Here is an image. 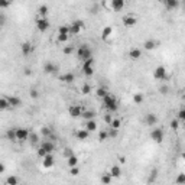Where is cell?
<instances>
[{
	"instance_id": "7dc6e473",
	"label": "cell",
	"mask_w": 185,
	"mask_h": 185,
	"mask_svg": "<svg viewBox=\"0 0 185 185\" xmlns=\"http://www.w3.org/2000/svg\"><path fill=\"white\" fill-rule=\"evenodd\" d=\"M72 155H74V152H72V149H70V147H65L64 149V156L68 159V158H71Z\"/></svg>"
},
{
	"instance_id": "f35d334b",
	"label": "cell",
	"mask_w": 185,
	"mask_h": 185,
	"mask_svg": "<svg viewBox=\"0 0 185 185\" xmlns=\"http://www.w3.org/2000/svg\"><path fill=\"white\" fill-rule=\"evenodd\" d=\"M158 178V169H152V172H151V175H149V179H147V182L149 184H152V182H155V179Z\"/></svg>"
},
{
	"instance_id": "db71d44e",
	"label": "cell",
	"mask_w": 185,
	"mask_h": 185,
	"mask_svg": "<svg viewBox=\"0 0 185 185\" xmlns=\"http://www.w3.org/2000/svg\"><path fill=\"white\" fill-rule=\"evenodd\" d=\"M109 136H110V138H116V136H117V130H116V129H111V127H110Z\"/></svg>"
},
{
	"instance_id": "4316f807",
	"label": "cell",
	"mask_w": 185,
	"mask_h": 185,
	"mask_svg": "<svg viewBox=\"0 0 185 185\" xmlns=\"http://www.w3.org/2000/svg\"><path fill=\"white\" fill-rule=\"evenodd\" d=\"M66 165H68V168L78 166V158H77L75 155H72L71 158H68V159H66Z\"/></svg>"
},
{
	"instance_id": "3957f363",
	"label": "cell",
	"mask_w": 185,
	"mask_h": 185,
	"mask_svg": "<svg viewBox=\"0 0 185 185\" xmlns=\"http://www.w3.org/2000/svg\"><path fill=\"white\" fill-rule=\"evenodd\" d=\"M82 72L87 77H91L94 74V58H90V59L82 62Z\"/></svg>"
},
{
	"instance_id": "74e56055",
	"label": "cell",
	"mask_w": 185,
	"mask_h": 185,
	"mask_svg": "<svg viewBox=\"0 0 185 185\" xmlns=\"http://www.w3.org/2000/svg\"><path fill=\"white\" fill-rule=\"evenodd\" d=\"M110 136H109V132L107 130H101V132L99 133V140L100 142H104V140H107Z\"/></svg>"
},
{
	"instance_id": "83f0119b",
	"label": "cell",
	"mask_w": 185,
	"mask_h": 185,
	"mask_svg": "<svg viewBox=\"0 0 185 185\" xmlns=\"http://www.w3.org/2000/svg\"><path fill=\"white\" fill-rule=\"evenodd\" d=\"M111 179H113V176L110 175V172H104V174L101 175V182L104 185H110L111 184Z\"/></svg>"
},
{
	"instance_id": "ab89813d",
	"label": "cell",
	"mask_w": 185,
	"mask_h": 185,
	"mask_svg": "<svg viewBox=\"0 0 185 185\" xmlns=\"http://www.w3.org/2000/svg\"><path fill=\"white\" fill-rule=\"evenodd\" d=\"M74 51H75L74 45H68V46H64V49H62V52L65 54V55H71Z\"/></svg>"
},
{
	"instance_id": "5bb4252c",
	"label": "cell",
	"mask_w": 185,
	"mask_h": 185,
	"mask_svg": "<svg viewBox=\"0 0 185 185\" xmlns=\"http://www.w3.org/2000/svg\"><path fill=\"white\" fill-rule=\"evenodd\" d=\"M58 70H59V68H58V65L52 64V62H46V64H45V66H43V71L46 72V74H55Z\"/></svg>"
},
{
	"instance_id": "7402d4cb",
	"label": "cell",
	"mask_w": 185,
	"mask_h": 185,
	"mask_svg": "<svg viewBox=\"0 0 185 185\" xmlns=\"http://www.w3.org/2000/svg\"><path fill=\"white\" fill-rule=\"evenodd\" d=\"M7 100H9V103H10V107H19L22 104L20 99L16 97V95H10V97H7Z\"/></svg>"
},
{
	"instance_id": "7bdbcfd3",
	"label": "cell",
	"mask_w": 185,
	"mask_h": 185,
	"mask_svg": "<svg viewBox=\"0 0 185 185\" xmlns=\"http://www.w3.org/2000/svg\"><path fill=\"white\" fill-rule=\"evenodd\" d=\"M81 93H82L84 95L90 94V93H91V87H90V84H84V86L81 87Z\"/></svg>"
},
{
	"instance_id": "f6af8a7d",
	"label": "cell",
	"mask_w": 185,
	"mask_h": 185,
	"mask_svg": "<svg viewBox=\"0 0 185 185\" xmlns=\"http://www.w3.org/2000/svg\"><path fill=\"white\" fill-rule=\"evenodd\" d=\"M78 174H80V168H78V166L70 168V175H71V176H77Z\"/></svg>"
},
{
	"instance_id": "b9f144b4",
	"label": "cell",
	"mask_w": 185,
	"mask_h": 185,
	"mask_svg": "<svg viewBox=\"0 0 185 185\" xmlns=\"http://www.w3.org/2000/svg\"><path fill=\"white\" fill-rule=\"evenodd\" d=\"M120 126H122V122H120L119 119H113V122L110 123V127H111V129H116V130H117Z\"/></svg>"
},
{
	"instance_id": "d590c367",
	"label": "cell",
	"mask_w": 185,
	"mask_h": 185,
	"mask_svg": "<svg viewBox=\"0 0 185 185\" xmlns=\"http://www.w3.org/2000/svg\"><path fill=\"white\" fill-rule=\"evenodd\" d=\"M41 133H42V136H45L46 139H49L51 136H52V132H51V129L46 127V126H43V127L41 129Z\"/></svg>"
},
{
	"instance_id": "e0dca14e",
	"label": "cell",
	"mask_w": 185,
	"mask_h": 185,
	"mask_svg": "<svg viewBox=\"0 0 185 185\" xmlns=\"http://www.w3.org/2000/svg\"><path fill=\"white\" fill-rule=\"evenodd\" d=\"M32 43L30 42H22V45H20V51H22V54L23 55H29V54L32 52Z\"/></svg>"
},
{
	"instance_id": "8d00e7d4",
	"label": "cell",
	"mask_w": 185,
	"mask_h": 185,
	"mask_svg": "<svg viewBox=\"0 0 185 185\" xmlns=\"http://www.w3.org/2000/svg\"><path fill=\"white\" fill-rule=\"evenodd\" d=\"M142 101H143V94L136 93V94L133 95V103H135V104H142Z\"/></svg>"
},
{
	"instance_id": "836d02e7",
	"label": "cell",
	"mask_w": 185,
	"mask_h": 185,
	"mask_svg": "<svg viewBox=\"0 0 185 185\" xmlns=\"http://www.w3.org/2000/svg\"><path fill=\"white\" fill-rule=\"evenodd\" d=\"M18 184H19V179H18L14 175L7 176V179H6V185H18Z\"/></svg>"
},
{
	"instance_id": "4dcf8cb0",
	"label": "cell",
	"mask_w": 185,
	"mask_h": 185,
	"mask_svg": "<svg viewBox=\"0 0 185 185\" xmlns=\"http://www.w3.org/2000/svg\"><path fill=\"white\" fill-rule=\"evenodd\" d=\"M175 184L176 185H185V174L184 172H179L175 178Z\"/></svg>"
},
{
	"instance_id": "f5cc1de1",
	"label": "cell",
	"mask_w": 185,
	"mask_h": 185,
	"mask_svg": "<svg viewBox=\"0 0 185 185\" xmlns=\"http://www.w3.org/2000/svg\"><path fill=\"white\" fill-rule=\"evenodd\" d=\"M113 119L114 117H111V114H104V122L109 124V126H110V123L113 122Z\"/></svg>"
},
{
	"instance_id": "60d3db41",
	"label": "cell",
	"mask_w": 185,
	"mask_h": 185,
	"mask_svg": "<svg viewBox=\"0 0 185 185\" xmlns=\"http://www.w3.org/2000/svg\"><path fill=\"white\" fill-rule=\"evenodd\" d=\"M169 127H171L172 130H178V129H179V120H178V119L171 120V123H169Z\"/></svg>"
},
{
	"instance_id": "1f68e13d",
	"label": "cell",
	"mask_w": 185,
	"mask_h": 185,
	"mask_svg": "<svg viewBox=\"0 0 185 185\" xmlns=\"http://www.w3.org/2000/svg\"><path fill=\"white\" fill-rule=\"evenodd\" d=\"M9 107H10V103H9V100H7V97H2L0 99V109L6 110V109H9Z\"/></svg>"
},
{
	"instance_id": "9f6ffc18",
	"label": "cell",
	"mask_w": 185,
	"mask_h": 185,
	"mask_svg": "<svg viewBox=\"0 0 185 185\" xmlns=\"http://www.w3.org/2000/svg\"><path fill=\"white\" fill-rule=\"evenodd\" d=\"M6 171V166H5V163L3 162H0V174H3V172Z\"/></svg>"
},
{
	"instance_id": "603a6c76",
	"label": "cell",
	"mask_w": 185,
	"mask_h": 185,
	"mask_svg": "<svg viewBox=\"0 0 185 185\" xmlns=\"http://www.w3.org/2000/svg\"><path fill=\"white\" fill-rule=\"evenodd\" d=\"M163 3H165L166 9H169V10H174L179 6V2H178V0H165Z\"/></svg>"
},
{
	"instance_id": "277c9868",
	"label": "cell",
	"mask_w": 185,
	"mask_h": 185,
	"mask_svg": "<svg viewBox=\"0 0 185 185\" xmlns=\"http://www.w3.org/2000/svg\"><path fill=\"white\" fill-rule=\"evenodd\" d=\"M163 136H165V133H163V130H162L161 127H155L152 132H151V139H152L155 143H162Z\"/></svg>"
},
{
	"instance_id": "680465c9",
	"label": "cell",
	"mask_w": 185,
	"mask_h": 185,
	"mask_svg": "<svg viewBox=\"0 0 185 185\" xmlns=\"http://www.w3.org/2000/svg\"><path fill=\"white\" fill-rule=\"evenodd\" d=\"M119 161L122 162V163H126V158H124V156H120V158H119Z\"/></svg>"
},
{
	"instance_id": "8992f818",
	"label": "cell",
	"mask_w": 185,
	"mask_h": 185,
	"mask_svg": "<svg viewBox=\"0 0 185 185\" xmlns=\"http://www.w3.org/2000/svg\"><path fill=\"white\" fill-rule=\"evenodd\" d=\"M153 78H155V80H159V81L165 80L166 78V68L165 66L163 65L156 66V68L153 70Z\"/></svg>"
},
{
	"instance_id": "d6986e66",
	"label": "cell",
	"mask_w": 185,
	"mask_h": 185,
	"mask_svg": "<svg viewBox=\"0 0 185 185\" xmlns=\"http://www.w3.org/2000/svg\"><path fill=\"white\" fill-rule=\"evenodd\" d=\"M158 42H155L153 39H147V41H145V43H143V49H146V51H153L155 48H156Z\"/></svg>"
},
{
	"instance_id": "7a4b0ae2",
	"label": "cell",
	"mask_w": 185,
	"mask_h": 185,
	"mask_svg": "<svg viewBox=\"0 0 185 185\" xmlns=\"http://www.w3.org/2000/svg\"><path fill=\"white\" fill-rule=\"evenodd\" d=\"M103 106L109 111H117V109H119V103H117L116 97H113V95H110V94L103 99Z\"/></svg>"
},
{
	"instance_id": "9c48e42d",
	"label": "cell",
	"mask_w": 185,
	"mask_h": 185,
	"mask_svg": "<svg viewBox=\"0 0 185 185\" xmlns=\"http://www.w3.org/2000/svg\"><path fill=\"white\" fill-rule=\"evenodd\" d=\"M70 28H71V35H78L84 28V23H82V20H74L70 25Z\"/></svg>"
},
{
	"instance_id": "91938a15",
	"label": "cell",
	"mask_w": 185,
	"mask_h": 185,
	"mask_svg": "<svg viewBox=\"0 0 185 185\" xmlns=\"http://www.w3.org/2000/svg\"><path fill=\"white\" fill-rule=\"evenodd\" d=\"M181 158H182V159H184V161H185V152H182V153H181Z\"/></svg>"
},
{
	"instance_id": "9a60e30c",
	"label": "cell",
	"mask_w": 185,
	"mask_h": 185,
	"mask_svg": "<svg viewBox=\"0 0 185 185\" xmlns=\"http://www.w3.org/2000/svg\"><path fill=\"white\" fill-rule=\"evenodd\" d=\"M124 0H111V10H114V12H119V10H122L124 7Z\"/></svg>"
},
{
	"instance_id": "e575fe53",
	"label": "cell",
	"mask_w": 185,
	"mask_h": 185,
	"mask_svg": "<svg viewBox=\"0 0 185 185\" xmlns=\"http://www.w3.org/2000/svg\"><path fill=\"white\" fill-rule=\"evenodd\" d=\"M6 136H7L9 140H18V139H16V129H9L7 133H6Z\"/></svg>"
},
{
	"instance_id": "f907efd6",
	"label": "cell",
	"mask_w": 185,
	"mask_h": 185,
	"mask_svg": "<svg viewBox=\"0 0 185 185\" xmlns=\"http://www.w3.org/2000/svg\"><path fill=\"white\" fill-rule=\"evenodd\" d=\"M46 155H48V152H46V151H45V149H43L42 146L39 147V149H38V156H41V158H45V156H46Z\"/></svg>"
},
{
	"instance_id": "4fadbf2b",
	"label": "cell",
	"mask_w": 185,
	"mask_h": 185,
	"mask_svg": "<svg viewBox=\"0 0 185 185\" xmlns=\"http://www.w3.org/2000/svg\"><path fill=\"white\" fill-rule=\"evenodd\" d=\"M145 122H146V124L147 126H155V124L158 123V116L155 113H149V114H146V117H145Z\"/></svg>"
},
{
	"instance_id": "c3c4849f",
	"label": "cell",
	"mask_w": 185,
	"mask_h": 185,
	"mask_svg": "<svg viewBox=\"0 0 185 185\" xmlns=\"http://www.w3.org/2000/svg\"><path fill=\"white\" fill-rule=\"evenodd\" d=\"M159 93L163 94V95H166L168 93H169V87H168V86H161V87H159Z\"/></svg>"
},
{
	"instance_id": "cb8c5ba5",
	"label": "cell",
	"mask_w": 185,
	"mask_h": 185,
	"mask_svg": "<svg viewBox=\"0 0 185 185\" xmlns=\"http://www.w3.org/2000/svg\"><path fill=\"white\" fill-rule=\"evenodd\" d=\"M94 117H95V113L93 111V110H84V113H82V116H81V119H86L87 122L94 120Z\"/></svg>"
},
{
	"instance_id": "44dd1931",
	"label": "cell",
	"mask_w": 185,
	"mask_h": 185,
	"mask_svg": "<svg viewBox=\"0 0 185 185\" xmlns=\"http://www.w3.org/2000/svg\"><path fill=\"white\" fill-rule=\"evenodd\" d=\"M58 35H70L71 36V28L70 25H61L58 28Z\"/></svg>"
},
{
	"instance_id": "d6a6232c",
	"label": "cell",
	"mask_w": 185,
	"mask_h": 185,
	"mask_svg": "<svg viewBox=\"0 0 185 185\" xmlns=\"http://www.w3.org/2000/svg\"><path fill=\"white\" fill-rule=\"evenodd\" d=\"M48 6L46 5H42L41 7L38 9V12H39V18H46L48 16Z\"/></svg>"
},
{
	"instance_id": "7c38bea8",
	"label": "cell",
	"mask_w": 185,
	"mask_h": 185,
	"mask_svg": "<svg viewBox=\"0 0 185 185\" xmlns=\"http://www.w3.org/2000/svg\"><path fill=\"white\" fill-rule=\"evenodd\" d=\"M54 163H55V159H54L52 153H48L46 156L43 158V162H42L43 168H46V169H48V168H52Z\"/></svg>"
},
{
	"instance_id": "ac0fdd59",
	"label": "cell",
	"mask_w": 185,
	"mask_h": 185,
	"mask_svg": "<svg viewBox=\"0 0 185 185\" xmlns=\"http://www.w3.org/2000/svg\"><path fill=\"white\" fill-rule=\"evenodd\" d=\"M41 146H42L48 153H52L54 151H55V145H54L52 140H45V142H43L42 145H41Z\"/></svg>"
},
{
	"instance_id": "6da1fadb",
	"label": "cell",
	"mask_w": 185,
	"mask_h": 185,
	"mask_svg": "<svg viewBox=\"0 0 185 185\" xmlns=\"http://www.w3.org/2000/svg\"><path fill=\"white\" fill-rule=\"evenodd\" d=\"M77 57H78V59L80 61H87V59H90V58H93V54H91V49L88 48V45H81V46H78V49H77Z\"/></svg>"
},
{
	"instance_id": "5b68a950",
	"label": "cell",
	"mask_w": 185,
	"mask_h": 185,
	"mask_svg": "<svg viewBox=\"0 0 185 185\" xmlns=\"http://www.w3.org/2000/svg\"><path fill=\"white\" fill-rule=\"evenodd\" d=\"M68 113H70V116H71L72 119H78V117H81V116H82L84 110H82V107H81L80 104H74V106H70Z\"/></svg>"
},
{
	"instance_id": "ee69618b",
	"label": "cell",
	"mask_w": 185,
	"mask_h": 185,
	"mask_svg": "<svg viewBox=\"0 0 185 185\" xmlns=\"http://www.w3.org/2000/svg\"><path fill=\"white\" fill-rule=\"evenodd\" d=\"M68 39H70V35H58L57 36V41L59 43H65Z\"/></svg>"
},
{
	"instance_id": "8fae6325",
	"label": "cell",
	"mask_w": 185,
	"mask_h": 185,
	"mask_svg": "<svg viewBox=\"0 0 185 185\" xmlns=\"http://www.w3.org/2000/svg\"><path fill=\"white\" fill-rule=\"evenodd\" d=\"M129 58L133 59V61H138L142 58V49H139V48H132L130 51H129Z\"/></svg>"
},
{
	"instance_id": "6f0895ef",
	"label": "cell",
	"mask_w": 185,
	"mask_h": 185,
	"mask_svg": "<svg viewBox=\"0 0 185 185\" xmlns=\"http://www.w3.org/2000/svg\"><path fill=\"white\" fill-rule=\"evenodd\" d=\"M25 75H30L32 74V71H30V68H25Z\"/></svg>"
},
{
	"instance_id": "94428289",
	"label": "cell",
	"mask_w": 185,
	"mask_h": 185,
	"mask_svg": "<svg viewBox=\"0 0 185 185\" xmlns=\"http://www.w3.org/2000/svg\"><path fill=\"white\" fill-rule=\"evenodd\" d=\"M182 9H184V12H185V2L182 3Z\"/></svg>"
},
{
	"instance_id": "2e32d148",
	"label": "cell",
	"mask_w": 185,
	"mask_h": 185,
	"mask_svg": "<svg viewBox=\"0 0 185 185\" xmlns=\"http://www.w3.org/2000/svg\"><path fill=\"white\" fill-rule=\"evenodd\" d=\"M74 80H75V75H74L72 72H66V74H64V75L59 77V81H62V82H66V84H71V82H74Z\"/></svg>"
},
{
	"instance_id": "11a10c76",
	"label": "cell",
	"mask_w": 185,
	"mask_h": 185,
	"mask_svg": "<svg viewBox=\"0 0 185 185\" xmlns=\"http://www.w3.org/2000/svg\"><path fill=\"white\" fill-rule=\"evenodd\" d=\"M7 6H10V2H0V7H2V9H5Z\"/></svg>"
},
{
	"instance_id": "f546056e",
	"label": "cell",
	"mask_w": 185,
	"mask_h": 185,
	"mask_svg": "<svg viewBox=\"0 0 185 185\" xmlns=\"http://www.w3.org/2000/svg\"><path fill=\"white\" fill-rule=\"evenodd\" d=\"M86 130H88V132H94V130H97V123H95V120H90V122H87L86 123Z\"/></svg>"
},
{
	"instance_id": "484cf974",
	"label": "cell",
	"mask_w": 185,
	"mask_h": 185,
	"mask_svg": "<svg viewBox=\"0 0 185 185\" xmlns=\"http://www.w3.org/2000/svg\"><path fill=\"white\" fill-rule=\"evenodd\" d=\"M111 33H113V28H111V26H106V28L101 30V39H103V41L107 39Z\"/></svg>"
},
{
	"instance_id": "bcb514c9",
	"label": "cell",
	"mask_w": 185,
	"mask_h": 185,
	"mask_svg": "<svg viewBox=\"0 0 185 185\" xmlns=\"http://www.w3.org/2000/svg\"><path fill=\"white\" fill-rule=\"evenodd\" d=\"M176 116H178V120H179V122H184V123H185V109L179 110Z\"/></svg>"
},
{
	"instance_id": "816d5d0a",
	"label": "cell",
	"mask_w": 185,
	"mask_h": 185,
	"mask_svg": "<svg viewBox=\"0 0 185 185\" xmlns=\"http://www.w3.org/2000/svg\"><path fill=\"white\" fill-rule=\"evenodd\" d=\"M29 139H30V142H32V143H36L39 140V136L36 135V133H32V135L29 136Z\"/></svg>"
},
{
	"instance_id": "ffe728a7",
	"label": "cell",
	"mask_w": 185,
	"mask_h": 185,
	"mask_svg": "<svg viewBox=\"0 0 185 185\" xmlns=\"http://www.w3.org/2000/svg\"><path fill=\"white\" fill-rule=\"evenodd\" d=\"M110 175L113 176V178H119L122 175V168L119 165H113L110 168Z\"/></svg>"
},
{
	"instance_id": "30bf717a",
	"label": "cell",
	"mask_w": 185,
	"mask_h": 185,
	"mask_svg": "<svg viewBox=\"0 0 185 185\" xmlns=\"http://www.w3.org/2000/svg\"><path fill=\"white\" fill-rule=\"evenodd\" d=\"M29 136H30V135H29V132L26 130V129H23V127L16 129V139H18V140H20V142L28 140Z\"/></svg>"
},
{
	"instance_id": "52a82bcc",
	"label": "cell",
	"mask_w": 185,
	"mask_h": 185,
	"mask_svg": "<svg viewBox=\"0 0 185 185\" xmlns=\"http://www.w3.org/2000/svg\"><path fill=\"white\" fill-rule=\"evenodd\" d=\"M35 23H36V28H38L39 32H46L48 28H49V22H48L46 18H38Z\"/></svg>"
},
{
	"instance_id": "681fc988",
	"label": "cell",
	"mask_w": 185,
	"mask_h": 185,
	"mask_svg": "<svg viewBox=\"0 0 185 185\" xmlns=\"http://www.w3.org/2000/svg\"><path fill=\"white\" fill-rule=\"evenodd\" d=\"M29 95H30V99H38L39 97V93H38V90H35V88H32V90L29 91Z\"/></svg>"
},
{
	"instance_id": "ba28073f",
	"label": "cell",
	"mask_w": 185,
	"mask_h": 185,
	"mask_svg": "<svg viewBox=\"0 0 185 185\" xmlns=\"http://www.w3.org/2000/svg\"><path fill=\"white\" fill-rule=\"evenodd\" d=\"M122 22H123V25L126 28H132V26H135V25L138 23V18L132 16V14H126V16H123Z\"/></svg>"
},
{
	"instance_id": "d4e9b609",
	"label": "cell",
	"mask_w": 185,
	"mask_h": 185,
	"mask_svg": "<svg viewBox=\"0 0 185 185\" xmlns=\"http://www.w3.org/2000/svg\"><path fill=\"white\" fill-rule=\"evenodd\" d=\"M88 136H90V132L86 129H81L77 132V139H80V140H86V139H88Z\"/></svg>"
},
{
	"instance_id": "f1b7e54d",
	"label": "cell",
	"mask_w": 185,
	"mask_h": 185,
	"mask_svg": "<svg viewBox=\"0 0 185 185\" xmlns=\"http://www.w3.org/2000/svg\"><path fill=\"white\" fill-rule=\"evenodd\" d=\"M95 95H97L99 99L103 100L104 97H107V95H109V93H107V90H106V88L100 87V88H97V90H95Z\"/></svg>"
}]
</instances>
